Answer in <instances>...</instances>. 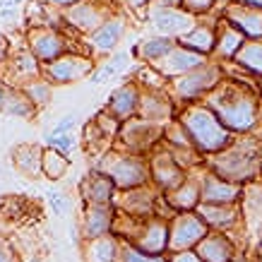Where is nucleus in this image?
<instances>
[{
	"mask_svg": "<svg viewBox=\"0 0 262 262\" xmlns=\"http://www.w3.org/2000/svg\"><path fill=\"white\" fill-rule=\"evenodd\" d=\"M123 34H125V19L120 15H113L111 19H106L96 32L89 34L84 43L92 48V53H96V56H108V53L116 51V46H118L120 39H123Z\"/></svg>",
	"mask_w": 262,
	"mask_h": 262,
	"instance_id": "20",
	"label": "nucleus"
},
{
	"mask_svg": "<svg viewBox=\"0 0 262 262\" xmlns=\"http://www.w3.org/2000/svg\"><path fill=\"white\" fill-rule=\"evenodd\" d=\"M125 5L130 10H144V8H151L154 0H125Z\"/></svg>",
	"mask_w": 262,
	"mask_h": 262,
	"instance_id": "48",
	"label": "nucleus"
},
{
	"mask_svg": "<svg viewBox=\"0 0 262 262\" xmlns=\"http://www.w3.org/2000/svg\"><path fill=\"white\" fill-rule=\"evenodd\" d=\"M241 214L248 224H255V229L262 224V183H248L243 185V198H241Z\"/></svg>",
	"mask_w": 262,
	"mask_h": 262,
	"instance_id": "31",
	"label": "nucleus"
},
{
	"mask_svg": "<svg viewBox=\"0 0 262 262\" xmlns=\"http://www.w3.org/2000/svg\"><path fill=\"white\" fill-rule=\"evenodd\" d=\"M231 3H238V5H243V8L262 10V0H231Z\"/></svg>",
	"mask_w": 262,
	"mask_h": 262,
	"instance_id": "51",
	"label": "nucleus"
},
{
	"mask_svg": "<svg viewBox=\"0 0 262 262\" xmlns=\"http://www.w3.org/2000/svg\"><path fill=\"white\" fill-rule=\"evenodd\" d=\"M127 63H130V51H127V53L125 51H123V53H116L113 58H108L106 63H101L94 72H92L89 82H92V84H103V82H108L111 77L120 75V72L127 68Z\"/></svg>",
	"mask_w": 262,
	"mask_h": 262,
	"instance_id": "35",
	"label": "nucleus"
},
{
	"mask_svg": "<svg viewBox=\"0 0 262 262\" xmlns=\"http://www.w3.org/2000/svg\"><path fill=\"white\" fill-rule=\"evenodd\" d=\"M178 46L188 48V51H195V53H200V56H205V58H212L216 51V24L198 19V24L192 27L190 32L178 39Z\"/></svg>",
	"mask_w": 262,
	"mask_h": 262,
	"instance_id": "24",
	"label": "nucleus"
},
{
	"mask_svg": "<svg viewBox=\"0 0 262 262\" xmlns=\"http://www.w3.org/2000/svg\"><path fill=\"white\" fill-rule=\"evenodd\" d=\"M209 229L195 212H183L176 214L168 222V253H183V250H195L200 241L205 238Z\"/></svg>",
	"mask_w": 262,
	"mask_h": 262,
	"instance_id": "10",
	"label": "nucleus"
},
{
	"mask_svg": "<svg viewBox=\"0 0 262 262\" xmlns=\"http://www.w3.org/2000/svg\"><path fill=\"white\" fill-rule=\"evenodd\" d=\"M164 140V125L149 123L142 118H130L123 123L116 135V149L127 151V154H137V157H149L151 149Z\"/></svg>",
	"mask_w": 262,
	"mask_h": 262,
	"instance_id": "6",
	"label": "nucleus"
},
{
	"mask_svg": "<svg viewBox=\"0 0 262 262\" xmlns=\"http://www.w3.org/2000/svg\"><path fill=\"white\" fill-rule=\"evenodd\" d=\"M209 106L222 120V125L233 135H253L262 123V99L260 92L248 84V80L224 77L209 94L205 96Z\"/></svg>",
	"mask_w": 262,
	"mask_h": 262,
	"instance_id": "1",
	"label": "nucleus"
},
{
	"mask_svg": "<svg viewBox=\"0 0 262 262\" xmlns=\"http://www.w3.org/2000/svg\"><path fill=\"white\" fill-rule=\"evenodd\" d=\"M94 70V60H92L89 53L70 51V53L60 56L53 63L41 65V77L56 87V84H72V82L87 80V77H92Z\"/></svg>",
	"mask_w": 262,
	"mask_h": 262,
	"instance_id": "9",
	"label": "nucleus"
},
{
	"mask_svg": "<svg viewBox=\"0 0 262 262\" xmlns=\"http://www.w3.org/2000/svg\"><path fill=\"white\" fill-rule=\"evenodd\" d=\"M94 168L108 176L120 192L135 190V188L151 183L147 157H137V154H127V151H103L101 159L94 164Z\"/></svg>",
	"mask_w": 262,
	"mask_h": 262,
	"instance_id": "4",
	"label": "nucleus"
},
{
	"mask_svg": "<svg viewBox=\"0 0 262 262\" xmlns=\"http://www.w3.org/2000/svg\"><path fill=\"white\" fill-rule=\"evenodd\" d=\"M12 164L27 178L43 176V147L39 144H17L12 149Z\"/></svg>",
	"mask_w": 262,
	"mask_h": 262,
	"instance_id": "28",
	"label": "nucleus"
},
{
	"mask_svg": "<svg viewBox=\"0 0 262 262\" xmlns=\"http://www.w3.org/2000/svg\"><path fill=\"white\" fill-rule=\"evenodd\" d=\"M231 63L243 68L253 77H262V39H248Z\"/></svg>",
	"mask_w": 262,
	"mask_h": 262,
	"instance_id": "32",
	"label": "nucleus"
},
{
	"mask_svg": "<svg viewBox=\"0 0 262 262\" xmlns=\"http://www.w3.org/2000/svg\"><path fill=\"white\" fill-rule=\"evenodd\" d=\"M246 41L248 39L236 29V27H231L224 17H219V22H216V51H214L216 58H222V60H233V58L238 56V51L243 48Z\"/></svg>",
	"mask_w": 262,
	"mask_h": 262,
	"instance_id": "30",
	"label": "nucleus"
},
{
	"mask_svg": "<svg viewBox=\"0 0 262 262\" xmlns=\"http://www.w3.org/2000/svg\"><path fill=\"white\" fill-rule=\"evenodd\" d=\"M32 262H41V260H39V257H34V260H32Z\"/></svg>",
	"mask_w": 262,
	"mask_h": 262,
	"instance_id": "56",
	"label": "nucleus"
},
{
	"mask_svg": "<svg viewBox=\"0 0 262 262\" xmlns=\"http://www.w3.org/2000/svg\"><path fill=\"white\" fill-rule=\"evenodd\" d=\"M10 41H8V36L5 34H0V65L3 63H8V58H10Z\"/></svg>",
	"mask_w": 262,
	"mask_h": 262,
	"instance_id": "47",
	"label": "nucleus"
},
{
	"mask_svg": "<svg viewBox=\"0 0 262 262\" xmlns=\"http://www.w3.org/2000/svg\"><path fill=\"white\" fill-rule=\"evenodd\" d=\"M166 205L173 209L176 214H183V212H195L200 205V176H190L185 178L181 188H176L173 192L164 195Z\"/></svg>",
	"mask_w": 262,
	"mask_h": 262,
	"instance_id": "27",
	"label": "nucleus"
},
{
	"mask_svg": "<svg viewBox=\"0 0 262 262\" xmlns=\"http://www.w3.org/2000/svg\"><path fill=\"white\" fill-rule=\"evenodd\" d=\"M46 147H51V149L60 151V154H70L75 147H77V137H75V133H65V135H48L46 137Z\"/></svg>",
	"mask_w": 262,
	"mask_h": 262,
	"instance_id": "40",
	"label": "nucleus"
},
{
	"mask_svg": "<svg viewBox=\"0 0 262 262\" xmlns=\"http://www.w3.org/2000/svg\"><path fill=\"white\" fill-rule=\"evenodd\" d=\"M70 168V159L60 154V151L51 149V147H43V176L51 178V181H60Z\"/></svg>",
	"mask_w": 262,
	"mask_h": 262,
	"instance_id": "38",
	"label": "nucleus"
},
{
	"mask_svg": "<svg viewBox=\"0 0 262 262\" xmlns=\"http://www.w3.org/2000/svg\"><path fill=\"white\" fill-rule=\"evenodd\" d=\"M241 198H243V185L224 181L216 173L207 171L202 164V176H200V202L202 205H238Z\"/></svg>",
	"mask_w": 262,
	"mask_h": 262,
	"instance_id": "14",
	"label": "nucleus"
},
{
	"mask_svg": "<svg viewBox=\"0 0 262 262\" xmlns=\"http://www.w3.org/2000/svg\"><path fill=\"white\" fill-rule=\"evenodd\" d=\"M181 8L185 10V12H190L192 17H207L209 12H214L216 8V0H183Z\"/></svg>",
	"mask_w": 262,
	"mask_h": 262,
	"instance_id": "41",
	"label": "nucleus"
},
{
	"mask_svg": "<svg viewBox=\"0 0 262 262\" xmlns=\"http://www.w3.org/2000/svg\"><path fill=\"white\" fill-rule=\"evenodd\" d=\"M0 262H19L17 253L8 246V243H3V241H0Z\"/></svg>",
	"mask_w": 262,
	"mask_h": 262,
	"instance_id": "46",
	"label": "nucleus"
},
{
	"mask_svg": "<svg viewBox=\"0 0 262 262\" xmlns=\"http://www.w3.org/2000/svg\"><path fill=\"white\" fill-rule=\"evenodd\" d=\"M19 89H22L24 96L34 103V108H36V111H39V108H43V106H48V103H51V99H53V84H51V82H46L43 77H36V80L24 82Z\"/></svg>",
	"mask_w": 262,
	"mask_h": 262,
	"instance_id": "37",
	"label": "nucleus"
},
{
	"mask_svg": "<svg viewBox=\"0 0 262 262\" xmlns=\"http://www.w3.org/2000/svg\"><path fill=\"white\" fill-rule=\"evenodd\" d=\"M5 116H12V118H32L36 108H34V103L24 96V92L19 87H12L10 89L8 99H5V106H3V111Z\"/></svg>",
	"mask_w": 262,
	"mask_h": 262,
	"instance_id": "36",
	"label": "nucleus"
},
{
	"mask_svg": "<svg viewBox=\"0 0 262 262\" xmlns=\"http://www.w3.org/2000/svg\"><path fill=\"white\" fill-rule=\"evenodd\" d=\"M116 185L106 173L92 168L80 183V195L84 200V205H113L116 198Z\"/></svg>",
	"mask_w": 262,
	"mask_h": 262,
	"instance_id": "22",
	"label": "nucleus"
},
{
	"mask_svg": "<svg viewBox=\"0 0 262 262\" xmlns=\"http://www.w3.org/2000/svg\"><path fill=\"white\" fill-rule=\"evenodd\" d=\"M116 262H168V257H157V255H147L140 248H135L130 241H120L118 243V257Z\"/></svg>",
	"mask_w": 262,
	"mask_h": 262,
	"instance_id": "39",
	"label": "nucleus"
},
{
	"mask_svg": "<svg viewBox=\"0 0 262 262\" xmlns=\"http://www.w3.org/2000/svg\"><path fill=\"white\" fill-rule=\"evenodd\" d=\"M260 262H262V248H260Z\"/></svg>",
	"mask_w": 262,
	"mask_h": 262,
	"instance_id": "57",
	"label": "nucleus"
},
{
	"mask_svg": "<svg viewBox=\"0 0 262 262\" xmlns=\"http://www.w3.org/2000/svg\"><path fill=\"white\" fill-rule=\"evenodd\" d=\"M113 224H116V207L113 205H84V214H82L84 241L111 236Z\"/></svg>",
	"mask_w": 262,
	"mask_h": 262,
	"instance_id": "19",
	"label": "nucleus"
},
{
	"mask_svg": "<svg viewBox=\"0 0 262 262\" xmlns=\"http://www.w3.org/2000/svg\"><path fill=\"white\" fill-rule=\"evenodd\" d=\"M19 5V0H0V12H5V10H12V8H17Z\"/></svg>",
	"mask_w": 262,
	"mask_h": 262,
	"instance_id": "52",
	"label": "nucleus"
},
{
	"mask_svg": "<svg viewBox=\"0 0 262 262\" xmlns=\"http://www.w3.org/2000/svg\"><path fill=\"white\" fill-rule=\"evenodd\" d=\"M161 142L166 144V147H171V149H176V151H195L188 130L183 127V123L178 118H173L171 123L164 125V140H161Z\"/></svg>",
	"mask_w": 262,
	"mask_h": 262,
	"instance_id": "34",
	"label": "nucleus"
},
{
	"mask_svg": "<svg viewBox=\"0 0 262 262\" xmlns=\"http://www.w3.org/2000/svg\"><path fill=\"white\" fill-rule=\"evenodd\" d=\"M27 48L32 51V56L41 65L53 63L60 56L75 51L70 46L68 36L63 32H58L56 27H48V24H34V27L27 29Z\"/></svg>",
	"mask_w": 262,
	"mask_h": 262,
	"instance_id": "8",
	"label": "nucleus"
},
{
	"mask_svg": "<svg viewBox=\"0 0 262 262\" xmlns=\"http://www.w3.org/2000/svg\"><path fill=\"white\" fill-rule=\"evenodd\" d=\"M118 243L116 236H103L84 243V262H116L118 257Z\"/></svg>",
	"mask_w": 262,
	"mask_h": 262,
	"instance_id": "33",
	"label": "nucleus"
},
{
	"mask_svg": "<svg viewBox=\"0 0 262 262\" xmlns=\"http://www.w3.org/2000/svg\"><path fill=\"white\" fill-rule=\"evenodd\" d=\"M75 127H77V113H68L53 125V130L48 135H65V133H72Z\"/></svg>",
	"mask_w": 262,
	"mask_h": 262,
	"instance_id": "43",
	"label": "nucleus"
},
{
	"mask_svg": "<svg viewBox=\"0 0 262 262\" xmlns=\"http://www.w3.org/2000/svg\"><path fill=\"white\" fill-rule=\"evenodd\" d=\"M183 0H154V8H181Z\"/></svg>",
	"mask_w": 262,
	"mask_h": 262,
	"instance_id": "50",
	"label": "nucleus"
},
{
	"mask_svg": "<svg viewBox=\"0 0 262 262\" xmlns=\"http://www.w3.org/2000/svg\"><path fill=\"white\" fill-rule=\"evenodd\" d=\"M222 80H224V65L216 63V60H209V63H205L198 70L166 82V92L173 99V103L190 106V103L205 101V96Z\"/></svg>",
	"mask_w": 262,
	"mask_h": 262,
	"instance_id": "5",
	"label": "nucleus"
},
{
	"mask_svg": "<svg viewBox=\"0 0 262 262\" xmlns=\"http://www.w3.org/2000/svg\"><path fill=\"white\" fill-rule=\"evenodd\" d=\"M135 248H140L147 255H157L161 257L164 253H168V222L161 216H151L142 224V229L135 238L130 241Z\"/></svg>",
	"mask_w": 262,
	"mask_h": 262,
	"instance_id": "18",
	"label": "nucleus"
},
{
	"mask_svg": "<svg viewBox=\"0 0 262 262\" xmlns=\"http://www.w3.org/2000/svg\"><path fill=\"white\" fill-rule=\"evenodd\" d=\"M205 168L236 185L255 183L262 176V137H236L231 147L214 157H207Z\"/></svg>",
	"mask_w": 262,
	"mask_h": 262,
	"instance_id": "2",
	"label": "nucleus"
},
{
	"mask_svg": "<svg viewBox=\"0 0 262 262\" xmlns=\"http://www.w3.org/2000/svg\"><path fill=\"white\" fill-rule=\"evenodd\" d=\"M140 96H142V87H140L135 80H127L125 84H120V87L111 94V99L106 101L103 113H108L116 123L123 125V123H127L130 118H135L137 116Z\"/></svg>",
	"mask_w": 262,
	"mask_h": 262,
	"instance_id": "17",
	"label": "nucleus"
},
{
	"mask_svg": "<svg viewBox=\"0 0 262 262\" xmlns=\"http://www.w3.org/2000/svg\"><path fill=\"white\" fill-rule=\"evenodd\" d=\"M176 43H178V41L166 39V36H149V39H140V41L133 43L130 56L137 58V60H142L144 65H154V63H159L168 51H173Z\"/></svg>",
	"mask_w": 262,
	"mask_h": 262,
	"instance_id": "29",
	"label": "nucleus"
},
{
	"mask_svg": "<svg viewBox=\"0 0 262 262\" xmlns=\"http://www.w3.org/2000/svg\"><path fill=\"white\" fill-rule=\"evenodd\" d=\"M222 17L231 27H236L246 39H262V10L243 8L238 3H226Z\"/></svg>",
	"mask_w": 262,
	"mask_h": 262,
	"instance_id": "21",
	"label": "nucleus"
},
{
	"mask_svg": "<svg viewBox=\"0 0 262 262\" xmlns=\"http://www.w3.org/2000/svg\"><path fill=\"white\" fill-rule=\"evenodd\" d=\"M257 92H260V99H262V80L257 82Z\"/></svg>",
	"mask_w": 262,
	"mask_h": 262,
	"instance_id": "55",
	"label": "nucleus"
},
{
	"mask_svg": "<svg viewBox=\"0 0 262 262\" xmlns=\"http://www.w3.org/2000/svg\"><path fill=\"white\" fill-rule=\"evenodd\" d=\"M157 205H159V190L151 183L135 188V190H123L120 195L116 192V198H113L116 212H125L127 216L140 219V222L157 216Z\"/></svg>",
	"mask_w": 262,
	"mask_h": 262,
	"instance_id": "12",
	"label": "nucleus"
},
{
	"mask_svg": "<svg viewBox=\"0 0 262 262\" xmlns=\"http://www.w3.org/2000/svg\"><path fill=\"white\" fill-rule=\"evenodd\" d=\"M41 5H46V8L51 10H60V12H65L68 8H72V5H77V3H82V0H39Z\"/></svg>",
	"mask_w": 262,
	"mask_h": 262,
	"instance_id": "44",
	"label": "nucleus"
},
{
	"mask_svg": "<svg viewBox=\"0 0 262 262\" xmlns=\"http://www.w3.org/2000/svg\"><path fill=\"white\" fill-rule=\"evenodd\" d=\"M147 161H149L151 185H154L159 192H164V195L173 192L176 188H181L183 183H185V178H188V173H190L181 161L176 159L173 151L168 149L164 142H161V147L151 149V154L147 157Z\"/></svg>",
	"mask_w": 262,
	"mask_h": 262,
	"instance_id": "7",
	"label": "nucleus"
},
{
	"mask_svg": "<svg viewBox=\"0 0 262 262\" xmlns=\"http://www.w3.org/2000/svg\"><path fill=\"white\" fill-rule=\"evenodd\" d=\"M195 214L205 222L207 229L216 233H226L238 224V219H243L238 205H202L200 202Z\"/></svg>",
	"mask_w": 262,
	"mask_h": 262,
	"instance_id": "23",
	"label": "nucleus"
},
{
	"mask_svg": "<svg viewBox=\"0 0 262 262\" xmlns=\"http://www.w3.org/2000/svg\"><path fill=\"white\" fill-rule=\"evenodd\" d=\"M195 253L200 255L202 262H233V257L238 255L229 233H216V231H209L205 238L200 241Z\"/></svg>",
	"mask_w": 262,
	"mask_h": 262,
	"instance_id": "25",
	"label": "nucleus"
},
{
	"mask_svg": "<svg viewBox=\"0 0 262 262\" xmlns=\"http://www.w3.org/2000/svg\"><path fill=\"white\" fill-rule=\"evenodd\" d=\"M168 262H202L195 250H183V253H171Z\"/></svg>",
	"mask_w": 262,
	"mask_h": 262,
	"instance_id": "45",
	"label": "nucleus"
},
{
	"mask_svg": "<svg viewBox=\"0 0 262 262\" xmlns=\"http://www.w3.org/2000/svg\"><path fill=\"white\" fill-rule=\"evenodd\" d=\"M205 63H209V58L200 56L195 51H188V48H183L176 43L173 51H168L166 56L161 58L159 63H154L151 68L159 72L166 82H171V80H176V77H183V75H188V72L202 68Z\"/></svg>",
	"mask_w": 262,
	"mask_h": 262,
	"instance_id": "15",
	"label": "nucleus"
},
{
	"mask_svg": "<svg viewBox=\"0 0 262 262\" xmlns=\"http://www.w3.org/2000/svg\"><path fill=\"white\" fill-rule=\"evenodd\" d=\"M255 238H257V248H262V224L255 229Z\"/></svg>",
	"mask_w": 262,
	"mask_h": 262,
	"instance_id": "53",
	"label": "nucleus"
},
{
	"mask_svg": "<svg viewBox=\"0 0 262 262\" xmlns=\"http://www.w3.org/2000/svg\"><path fill=\"white\" fill-rule=\"evenodd\" d=\"M176 118L183 123V127L188 130V135L192 140V147L200 157H214L219 151H224L226 147L233 144L236 135L229 133L222 125V120L216 118V113L205 106V103H190V106H183L181 111L176 113Z\"/></svg>",
	"mask_w": 262,
	"mask_h": 262,
	"instance_id": "3",
	"label": "nucleus"
},
{
	"mask_svg": "<svg viewBox=\"0 0 262 262\" xmlns=\"http://www.w3.org/2000/svg\"><path fill=\"white\" fill-rule=\"evenodd\" d=\"M60 17H63L65 24L72 27L75 32L89 36V34L96 32L106 19H111L113 10L108 8V0H82L77 5L68 8L65 12H60Z\"/></svg>",
	"mask_w": 262,
	"mask_h": 262,
	"instance_id": "11",
	"label": "nucleus"
},
{
	"mask_svg": "<svg viewBox=\"0 0 262 262\" xmlns=\"http://www.w3.org/2000/svg\"><path fill=\"white\" fill-rule=\"evenodd\" d=\"M137 118L157 123V125L171 123V120L176 118V103H173V99L168 96L166 89H142Z\"/></svg>",
	"mask_w": 262,
	"mask_h": 262,
	"instance_id": "16",
	"label": "nucleus"
},
{
	"mask_svg": "<svg viewBox=\"0 0 262 262\" xmlns=\"http://www.w3.org/2000/svg\"><path fill=\"white\" fill-rule=\"evenodd\" d=\"M48 200V207H51V212L56 216H65L68 212H70V200H68V195L60 190H48L46 195Z\"/></svg>",
	"mask_w": 262,
	"mask_h": 262,
	"instance_id": "42",
	"label": "nucleus"
},
{
	"mask_svg": "<svg viewBox=\"0 0 262 262\" xmlns=\"http://www.w3.org/2000/svg\"><path fill=\"white\" fill-rule=\"evenodd\" d=\"M5 65H8L10 77H12V80H10L12 87H22L24 82L41 77V63L32 56V51H29L27 46L19 48V51H15V53H10V58H8V63Z\"/></svg>",
	"mask_w": 262,
	"mask_h": 262,
	"instance_id": "26",
	"label": "nucleus"
},
{
	"mask_svg": "<svg viewBox=\"0 0 262 262\" xmlns=\"http://www.w3.org/2000/svg\"><path fill=\"white\" fill-rule=\"evenodd\" d=\"M149 22L151 29L157 32V36H166V39L178 41L198 24V17H192L183 8H154L151 5Z\"/></svg>",
	"mask_w": 262,
	"mask_h": 262,
	"instance_id": "13",
	"label": "nucleus"
},
{
	"mask_svg": "<svg viewBox=\"0 0 262 262\" xmlns=\"http://www.w3.org/2000/svg\"><path fill=\"white\" fill-rule=\"evenodd\" d=\"M233 262H248V260L243 257V255H236V257H233Z\"/></svg>",
	"mask_w": 262,
	"mask_h": 262,
	"instance_id": "54",
	"label": "nucleus"
},
{
	"mask_svg": "<svg viewBox=\"0 0 262 262\" xmlns=\"http://www.w3.org/2000/svg\"><path fill=\"white\" fill-rule=\"evenodd\" d=\"M10 89H12V84H8L5 80H0V111H3V106H5V99H8Z\"/></svg>",
	"mask_w": 262,
	"mask_h": 262,
	"instance_id": "49",
	"label": "nucleus"
}]
</instances>
